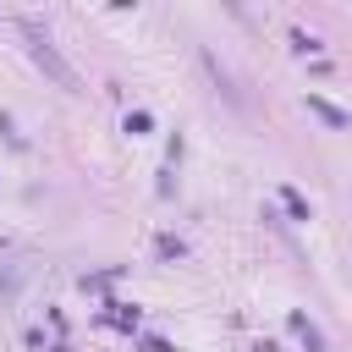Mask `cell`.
Returning <instances> with one entry per match:
<instances>
[{
  "label": "cell",
  "mask_w": 352,
  "mask_h": 352,
  "mask_svg": "<svg viewBox=\"0 0 352 352\" xmlns=\"http://www.w3.org/2000/svg\"><path fill=\"white\" fill-rule=\"evenodd\" d=\"M22 38H28V55H33V60H38V66L60 82V88H77V72L60 60V50L50 44V33H38V22H22Z\"/></svg>",
  "instance_id": "cell-1"
},
{
  "label": "cell",
  "mask_w": 352,
  "mask_h": 352,
  "mask_svg": "<svg viewBox=\"0 0 352 352\" xmlns=\"http://www.w3.org/2000/svg\"><path fill=\"white\" fill-rule=\"evenodd\" d=\"M308 104H314V110H319V116H324L330 126H346V110H336L330 99H319V94H308Z\"/></svg>",
  "instance_id": "cell-2"
}]
</instances>
